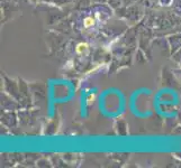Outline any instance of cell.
<instances>
[{
    "instance_id": "1",
    "label": "cell",
    "mask_w": 181,
    "mask_h": 168,
    "mask_svg": "<svg viewBox=\"0 0 181 168\" xmlns=\"http://www.w3.org/2000/svg\"><path fill=\"white\" fill-rule=\"evenodd\" d=\"M88 47V45L87 44H83V43H81V44H78V46H77V52L79 53V54H81L83 50H85Z\"/></svg>"
},
{
    "instance_id": "2",
    "label": "cell",
    "mask_w": 181,
    "mask_h": 168,
    "mask_svg": "<svg viewBox=\"0 0 181 168\" xmlns=\"http://www.w3.org/2000/svg\"><path fill=\"white\" fill-rule=\"evenodd\" d=\"M91 25H94V18L91 17H88L85 19V27H90Z\"/></svg>"
}]
</instances>
